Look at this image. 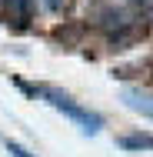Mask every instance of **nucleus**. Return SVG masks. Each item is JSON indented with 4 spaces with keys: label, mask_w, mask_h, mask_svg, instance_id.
<instances>
[{
    "label": "nucleus",
    "mask_w": 153,
    "mask_h": 157,
    "mask_svg": "<svg viewBox=\"0 0 153 157\" xmlns=\"http://www.w3.org/2000/svg\"><path fill=\"white\" fill-rule=\"evenodd\" d=\"M33 94H40L50 107H57L60 114H67L70 121H77V124L83 127L87 134H97L100 127H103V121H100V114H93V110H87V107H80L77 100L70 94H63V90H57V87H37Z\"/></svg>",
    "instance_id": "1"
},
{
    "label": "nucleus",
    "mask_w": 153,
    "mask_h": 157,
    "mask_svg": "<svg viewBox=\"0 0 153 157\" xmlns=\"http://www.w3.org/2000/svg\"><path fill=\"white\" fill-rule=\"evenodd\" d=\"M117 144L123 151H153V134H123Z\"/></svg>",
    "instance_id": "2"
},
{
    "label": "nucleus",
    "mask_w": 153,
    "mask_h": 157,
    "mask_svg": "<svg viewBox=\"0 0 153 157\" xmlns=\"http://www.w3.org/2000/svg\"><path fill=\"white\" fill-rule=\"evenodd\" d=\"M123 100L133 107V110H140V114H147V117H153V97L140 94V90H123Z\"/></svg>",
    "instance_id": "3"
},
{
    "label": "nucleus",
    "mask_w": 153,
    "mask_h": 157,
    "mask_svg": "<svg viewBox=\"0 0 153 157\" xmlns=\"http://www.w3.org/2000/svg\"><path fill=\"white\" fill-rule=\"evenodd\" d=\"M7 7H10L17 17H27V13H30V0H7Z\"/></svg>",
    "instance_id": "4"
},
{
    "label": "nucleus",
    "mask_w": 153,
    "mask_h": 157,
    "mask_svg": "<svg viewBox=\"0 0 153 157\" xmlns=\"http://www.w3.org/2000/svg\"><path fill=\"white\" fill-rule=\"evenodd\" d=\"M7 154H10V157H30V151H24L17 140H7Z\"/></svg>",
    "instance_id": "5"
},
{
    "label": "nucleus",
    "mask_w": 153,
    "mask_h": 157,
    "mask_svg": "<svg viewBox=\"0 0 153 157\" xmlns=\"http://www.w3.org/2000/svg\"><path fill=\"white\" fill-rule=\"evenodd\" d=\"M40 3H43L47 10H60V3H63V0H40Z\"/></svg>",
    "instance_id": "6"
}]
</instances>
